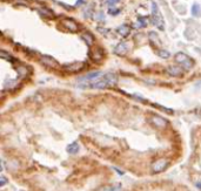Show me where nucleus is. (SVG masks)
<instances>
[{
	"mask_svg": "<svg viewBox=\"0 0 201 191\" xmlns=\"http://www.w3.org/2000/svg\"><path fill=\"white\" fill-rule=\"evenodd\" d=\"M118 82V76L114 73H108V74H103L99 79L88 82L87 84H84L81 87H88V88H94V89H103L107 87H112L114 84H117Z\"/></svg>",
	"mask_w": 201,
	"mask_h": 191,
	"instance_id": "1",
	"label": "nucleus"
},
{
	"mask_svg": "<svg viewBox=\"0 0 201 191\" xmlns=\"http://www.w3.org/2000/svg\"><path fill=\"white\" fill-rule=\"evenodd\" d=\"M152 20H153V22L158 26L159 29H161V31L165 29V21H163L161 14L159 13V11H158V5H157L155 2H153V8H152Z\"/></svg>",
	"mask_w": 201,
	"mask_h": 191,
	"instance_id": "2",
	"label": "nucleus"
},
{
	"mask_svg": "<svg viewBox=\"0 0 201 191\" xmlns=\"http://www.w3.org/2000/svg\"><path fill=\"white\" fill-rule=\"evenodd\" d=\"M175 61L179 65H181L185 69H191L193 67V60L191 57H187L186 54H183V53H178L175 55Z\"/></svg>",
	"mask_w": 201,
	"mask_h": 191,
	"instance_id": "3",
	"label": "nucleus"
},
{
	"mask_svg": "<svg viewBox=\"0 0 201 191\" xmlns=\"http://www.w3.org/2000/svg\"><path fill=\"white\" fill-rule=\"evenodd\" d=\"M168 164H169V162L167 159H158L152 164V171L154 173H159V172L165 171L167 169Z\"/></svg>",
	"mask_w": 201,
	"mask_h": 191,
	"instance_id": "4",
	"label": "nucleus"
},
{
	"mask_svg": "<svg viewBox=\"0 0 201 191\" xmlns=\"http://www.w3.org/2000/svg\"><path fill=\"white\" fill-rule=\"evenodd\" d=\"M149 122H151L154 127H157V128H166V127L168 126V122H167L163 117L157 116V115L152 116V117L149 118Z\"/></svg>",
	"mask_w": 201,
	"mask_h": 191,
	"instance_id": "5",
	"label": "nucleus"
},
{
	"mask_svg": "<svg viewBox=\"0 0 201 191\" xmlns=\"http://www.w3.org/2000/svg\"><path fill=\"white\" fill-rule=\"evenodd\" d=\"M40 62L45 66H48V67H57L58 66L57 60H54L53 57H48V55H41Z\"/></svg>",
	"mask_w": 201,
	"mask_h": 191,
	"instance_id": "6",
	"label": "nucleus"
},
{
	"mask_svg": "<svg viewBox=\"0 0 201 191\" xmlns=\"http://www.w3.org/2000/svg\"><path fill=\"white\" fill-rule=\"evenodd\" d=\"M127 52H128V47H127V45H126L125 42H120V43H118V45L114 47V53H115L117 55H119V57L125 55Z\"/></svg>",
	"mask_w": 201,
	"mask_h": 191,
	"instance_id": "7",
	"label": "nucleus"
},
{
	"mask_svg": "<svg viewBox=\"0 0 201 191\" xmlns=\"http://www.w3.org/2000/svg\"><path fill=\"white\" fill-rule=\"evenodd\" d=\"M103 74L101 73V72H93V73H89V74H87V75H85V76H82L79 79V81H88V82H91V81H94V80H97V79H99L100 76H102Z\"/></svg>",
	"mask_w": 201,
	"mask_h": 191,
	"instance_id": "8",
	"label": "nucleus"
},
{
	"mask_svg": "<svg viewBox=\"0 0 201 191\" xmlns=\"http://www.w3.org/2000/svg\"><path fill=\"white\" fill-rule=\"evenodd\" d=\"M62 24L65 25V27H67L71 32H77L79 29L78 27V24L75 21H73L72 19H64L62 20Z\"/></svg>",
	"mask_w": 201,
	"mask_h": 191,
	"instance_id": "9",
	"label": "nucleus"
},
{
	"mask_svg": "<svg viewBox=\"0 0 201 191\" xmlns=\"http://www.w3.org/2000/svg\"><path fill=\"white\" fill-rule=\"evenodd\" d=\"M84 68V63L82 62H77V63H72V65H68V66H65V69L67 72H79Z\"/></svg>",
	"mask_w": 201,
	"mask_h": 191,
	"instance_id": "10",
	"label": "nucleus"
},
{
	"mask_svg": "<svg viewBox=\"0 0 201 191\" xmlns=\"http://www.w3.org/2000/svg\"><path fill=\"white\" fill-rule=\"evenodd\" d=\"M166 72H167V74L171 75V76H180L181 74H182L181 68L178 67V66H171V67L167 68Z\"/></svg>",
	"mask_w": 201,
	"mask_h": 191,
	"instance_id": "11",
	"label": "nucleus"
},
{
	"mask_svg": "<svg viewBox=\"0 0 201 191\" xmlns=\"http://www.w3.org/2000/svg\"><path fill=\"white\" fill-rule=\"evenodd\" d=\"M117 32H118V34H120L121 37H127L131 33V27L128 25H121V26L118 27Z\"/></svg>",
	"mask_w": 201,
	"mask_h": 191,
	"instance_id": "12",
	"label": "nucleus"
},
{
	"mask_svg": "<svg viewBox=\"0 0 201 191\" xmlns=\"http://www.w3.org/2000/svg\"><path fill=\"white\" fill-rule=\"evenodd\" d=\"M91 55V59L93 60V61H95V62H98V61H101L102 60V57H103V53H102V51L101 49H95L94 52H92V53H89Z\"/></svg>",
	"mask_w": 201,
	"mask_h": 191,
	"instance_id": "13",
	"label": "nucleus"
},
{
	"mask_svg": "<svg viewBox=\"0 0 201 191\" xmlns=\"http://www.w3.org/2000/svg\"><path fill=\"white\" fill-rule=\"evenodd\" d=\"M82 39L85 40V42H86L88 46H92V45L94 43V37H93L89 32H85V33L82 34Z\"/></svg>",
	"mask_w": 201,
	"mask_h": 191,
	"instance_id": "14",
	"label": "nucleus"
},
{
	"mask_svg": "<svg viewBox=\"0 0 201 191\" xmlns=\"http://www.w3.org/2000/svg\"><path fill=\"white\" fill-rule=\"evenodd\" d=\"M39 13H40V15L42 18H53L54 17V13L51 11V10H48V8H40L39 10Z\"/></svg>",
	"mask_w": 201,
	"mask_h": 191,
	"instance_id": "15",
	"label": "nucleus"
},
{
	"mask_svg": "<svg viewBox=\"0 0 201 191\" xmlns=\"http://www.w3.org/2000/svg\"><path fill=\"white\" fill-rule=\"evenodd\" d=\"M66 150H67V153L69 154H77L79 151V144L77 142H73V143H71V144L67 145Z\"/></svg>",
	"mask_w": 201,
	"mask_h": 191,
	"instance_id": "16",
	"label": "nucleus"
},
{
	"mask_svg": "<svg viewBox=\"0 0 201 191\" xmlns=\"http://www.w3.org/2000/svg\"><path fill=\"white\" fill-rule=\"evenodd\" d=\"M192 14H193L194 17H200L201 10H200V6H199V5H197V4H194V5H193V8H192Z\"/></svg>",
	"mask_w": 201,
	"mask_h": 191,
	"instance_id": "17",
	"label": "nucleus"
},
{
	"mask_svg": "<svg viewBox=\"0 0 201 191\" xmlns=\"http://www.w3.org/2000/svg\"><path fill=\"white\" fill-rule=\"evenodd\" d=\"M137 28H143V27H146L147 26V21L145 18H139L138 21H137Z\"/></svg>",
	"mask_w": 201,
	"mask_h": 191,
	"instance_id": "18",
	"label": "nucleus"
},
{
	"mask_svg": "<svg viewBox=\"0 0 201 191\" xmlns=\"http://www.w3.org/2000/svg\"><path fill=\"white\" fill-rule=\"evenodd\" d=\"M159 57H162V59H168V57H171V53L167 52V51H165V49H160L159 51Z\"/></svg>",
	"mask_w": 201,
	"mask_h": 191,
	"instance_id": "19",
	"label": "nucleus"
},
{
	"mask_svg": "<svg viewBox=\"0 0 201 191\" xmlns=\"http://www.w3.org/2000/svg\"><path fill=\"white\" fill-rule=\"evenodd\" d=\"M0 57H2V59H6V60H8V61H13L12 57H11L8 53H6L5 51H1V52H0Z\"/></svg>",
	"mask_w": 201,
	"mask_h": 191,
	"instance_id": "20",
	"label": "nucleus"
},
{
	"mask_svg": "<svg viewBox=\"0 0 201 191\" xmlns=\"http://www.w3.org/2000/svg\"><path fill=\"white\" fill-rule=\"evenodd\" d=\"M84 15H85L86 18H91V17H92V8H87L86 12H84Z\"/></svg>",
	"mask_w": 201,
	"mask_h": 191,
	"instance_id": "21",
	"label": "nucleus"
},
{
	"mask_svg": "<svg viewBox=\"0 0 201 191\" xmlns=\"http://www.w3.org/2000/svg\"><path fill=\"white\" fill-rule=\"evenodd\" d=\"M120 0H107V4L108 5H115V4H118Z\"/></svg>",
	"mask_w": 201,
	"mask_h": 191,
	"instance_id": "22",
	"label": "nucleus"
},
{
	"mask_svg": "<svg viewBox=\"0 0 201 191\" xmlns=\"http://www.w3.org/2000/svg\"><path fill=\"white\" fill-rule=\"evenodd\" d=\"M0 179H1V183H0V184H1V187H2V185H5V184H6V182H7V179H6L4 176H1V178H0Z\"/></svg>",
	"mask_w": 201,
	"mask_h": 191,
	"instance_id": "23",
	"label": "nucleus"
},
{
	"mask_svg": "<svg viewBox=\"0 0 201 191\" xmlns=\"http://www.w3.org/2000/svg\"><path fill=\"white\" fill-rule=\"evenodd\" d=\"M108 12H109V14H118V13H119V10H109Z\"/></svg>",
	"mask_w": 201,
	"mask_h": 191,
	"instance_id": "24",
	"label": "nucleus"
},
{
	"mask_svg": "<svg viewBox=\"0 0 201 191\" xmlns=\"http://www.w3.org/2000/svg\"><path fill=\"white\" fill-rule=\"evenodd\" d=\"M114 170H115V171H118L119 175H123V171H120V170H119V169H117V168H114Z\"/></svg>",
	"mask_w": 201,
	"mask_h": 191,
	"instance_id": "25",
	"label": "nucleus"
},
{
	"mask_svg": "<svg viewBox=\"0 0 201 191\" xmlns=\"http://www.w3.org/2000/svg\"><path fill=\"white\" fill-rule=\"evenodd\" d=\"M82 2H84V0H79V1H78V2H77V4H75V5H77V6H78V5H81V4H82Z\"/></svg>",
	"mask_w": 201,
	"mask_h": 191,
	"instance_id": "26",
	"label": "nucleus"
},
{
	"mask_svg": "<svg viewBox=\"0 0 201 191\" xmlns=\"http://www.w3.org/2000/svg\"><path fill=\"white\" fill-rule=\"evenodd\" d=\"M197 188H200V189H201V184H200V183H197Z\"/></svg>",
	"mask_w": 201,
	"mask_h": 191,
	"instance_id": "27",
	"label": "nucleus"
}]
</instances>
